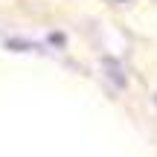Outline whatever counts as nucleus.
<instances>
[{"label":"nucleus","instance_id":"1","mask_svg":"<svg viewBox=\"0 0 157 157\" xmlns=\"http://www.w3.org/2000/svg\"><path fill=\"white\" fill-rule=\"evenodd\" d=\"M154 102H157V96H154Z\"/></svg>","mask_w":157,"mask_h":157}]
</instances>
